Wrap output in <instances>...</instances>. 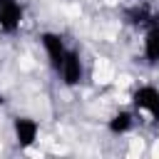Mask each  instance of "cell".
Returning <instances> with one entry per match:
<instances>
[{
  "label": "cell",
  "mask_w": 159,
  "mask_h": 159,
  "mask_svg": "<svg viewBox=\"0 0 159 159\" xmlns=\"http://www.w3.org/2000/svg\"><path fill=\"white\" fill-rule=\"evenodd\" d=\"M132 109L147 114L149 122L159 124V89L154 84H142L132 92Z\"/></svg>",
  "instance_id": "obj_2"
},
{
  "label": "cell",
  "mask_w": 159,
  "mask_h": 159,
  "mask_svg": "<svg viewBox=\"0 0 159 159\" xmlns=\"http://www.w3.org/2000/svg\"><path fill=\"white\" fill-rule=\"evenodd\" d=\"M142 55L149 65H159V22L144 30L142 40Z\"/></svg>",
  "instance_id": "obj_7"
},
{
  "label": "cell",
  "mask_w": 159,
  "mask_h": 159,
  "mask_svg": "<svg viewBox=\"0 0 159 159\" xmlns=\"http://www.w3.org/2000/svg\"><path fill=\"white\" fill-rule=\"evenodd\" d=\"M12 137H15V144H17L20 149H30V147L37 142V137H40V124H37V119H32V117H27V114L15 117V119H12Z\"/></svg>",
  "instance_id": "obj_4"
},
{
  "label": "cell",
  "mask_w": 159,
  "mask_h": 159,
  "mask_svg": "<svg viewBox=\"0 0 159 159\" xmlns=\"http://www.w3.org/2000/svg\"><path fill=\"white\" fill-rule=\"evenodd\" d=\"M5 104V94H2V89H0V107Z\"/></svg>",
  "instance_id": "obj_9"
},
{
  "label": "cell",
  "mask_w": 159,
  "mask_h": 159,
  "mask_svg": "<svg viewBox=\"0 0 159 159\" xmlns=\"http://www.w3.org/2000/svg\"><path fill=\"white\" fill-rule=\"evenodd\" d=\"M57 77L62 80L65 87H80L82 84V80H84V62H82L80 50H75V47L67 50V55H65V60L60 65Z\"/></svg>",
  "instance_id": "obj_3"
},
{
  "label": "cell",
  "mask_w": 159,
  "mask_h": 159,
  "mask_svg": "<svg viewBox=\"0 0 159 159\" xmlns=\"http://www.w3.org/2000/svg\"><path fill=\"white\" fill-rule=\"evenodd\" d=\"M124 20H127L129 25H134V27H142V30H147V27H152V25L159 22L157 15H154L147 5H134V7L124 10Z\"/></svg>",
  "instance_id": "obj_8"
},
{
  "label": "cell",
  "mask_w": 159,
  "mask_h": 159,
  "mask_svg": "<svg viewBox=\"0 0 159 159\" xmlns=\"http://www.w3.org/2000/svg\"><path fill=\"white\" fill-rule=\"evenodd\" d=\"M134 124H137V112L134 109H119L107 119V132L114 137H124L134 129Z\"/></svg>",
  "instance_id": "obj_6"
},
{
  "label": "cell",
  "mask_w": 159,
  "mask_h": 159,
  "mask_svg": "<svg viewBox=\"0 0 159 159\" xmlns=\"http://www.w3.org/2000/svg\"><path fill=\"white\" fill-rule=\"evenodd\" d=\"M37 40H40V47L45 50V57H47L50 70L57 75V72H60V65H62V60H65V55H67V50H70L67 40H65L60 32H52V30L40 32Z\"/></svg>",
  "instance_id": "obj_1"
},
{
  "label": "cell",
  "mask_w": 159,
  "mask_h": 159,
  "mask_svg": "<svg viewBox=\"0 0 159 159\" xmlns=\"http://www.w3.org/2000/svg\"><path fill=\"white\" fill-rule=\"evenodd\" d=\"M25 10L17 0H0V32L2 35H15L22 27Z\"/></svg>",
  "instance_id": "obj_5"
}]
</instances>
